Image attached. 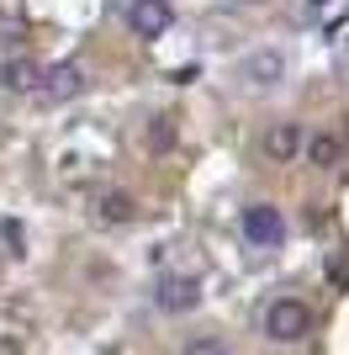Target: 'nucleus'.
<instances>
[{"mask_svg":"<svg viewBox=\"0 0 349 355\" xmlns=\"http://www.w3.org/2000/svg\"><path fill=\"white\" fill-rule=\"evenodd\" d=\"M307 329H312V308H307L302 297H276V302L265 308V334H270L276 345L307 340Z\"/></svg>","mask_w":349,"mask_h":355,"instance_id":"nucleus-1","label":"nucleus"},{"mask_svg":"<svg viewBox=\"0 0 349 355\" xmlns=\"http://www.w3.org/2000/svg\"><path fill=\"white\" fill-rule=\"evenodd\" d=\"M127 27L143 37V43H154V37H164V32L174 27V6L170 0H132L127 6Z\"/></svg>","mask_w":349,"mask_h":355,"instance_id":"nucleus-3","label":"nucleus"},{"mask_svg":"<svg viewBox=\"0 0 349 355\" xmlns=\"http://www.w3.org/2000/svg\"><path fill=\"white\" fill-rule=\"evenodd\" d=\"M307 6H312V11H323V6H334V0H307Z\"/></svg>","mask_w":349,"mask_h":355,"instance_id":"nucleus-12","label":"nucleus"},{"mask_svg":"<svg viewBox=\"0 0 349 355\" xmlns=\"http://www.w3.org/2000/svg\"><path fill=\"white\" fill-rule=\"evenodd\" d=\"M0 85H6V90H37V85H43V69H37V59H6Z\"/></svg>","mask_w":349,"mask_h":355,"instance_id":"nucleus-8","label":"nucleus"},{"mask_svg":"<svg viewBox=\"0 0 349 355\" xmlns=\"http://www.w3.org/2000/svg\"><path fill=\"white\" fill-rule=\"evenodd\" d=\"M154 302H159L164 313H190L202 302V286L190 282V276H164V282L154 286Z\"/></svg>","mask_w":349,"mask_h":355,"instance_id":"nucleus-6","label":"nucleus"},{"mask_svg":"<svg viewBox=\"0 0 349 355\" xmlns=\"http://www.w3.org/2000/svg\"><path fill=\"white\" fill-rule=\"evenodd\" d=\"M186 355H233L222 340H212V334H196V340L186 345Z\"/></svg>","mask_w":349,"mask_h":355,"instance_id":"nucleus-11","label":"nucleus"},{"mask_svg":"<svg viewBox=\"0 0 349 355\" xmlns=\"http://www.w3.org/2000/svg\"><path fill=\"white\" fill-rule=\"evenodd\" d=\"M43 101H53V106H64V101H74V96H85V69L80 64H53V69H43Z\"/></svg>","mask_w":349,"mask_h":355,"instance_id":"nucleus-4","label":"nucleus"},{"mask_svg":"<svg viewBox=\"0 0 349 355\" xmlns=\"http://www.w3.org/2000/svg\"><path fill=\"white\" fill-rule=\"evenodd\" d=\"M101 218H106V223H132V218H138V207H132L127 191H111V196L101 202Z\"/></svg>","mask_w":349,"mask_h":355,"instance_id":"nucleus-10","label":"nucleus"},{"mask_svg":"<svg viewBox=\"0 0 349 355\" xmlns=\"http://www.w3.org/2000/svg\"><path fill=\"white\" fill-rule=\"evenodd\" d=\"M238 74H244L249 85H280V80H286V53H280V48H254V53H249L244 64H238Z\"/></svg>","mask_w":349,"mask_h":355,"instance_id":"nucleus-5","label":"nucleus"},{"mask_svg":"<svg viewBox=\"0 0 349 355\" xmlns=\"http://www.w3.org/2000/svg\"><path fill=\"white\" fill-rule=\"evenodd\" d=\"M244 239L254 250H280V244H286V218H280V207H270V202L244 207Z\"/></svg>","mask_w":349,"mask_h":355,"instance_id":"nucleus-2","label":"nucleus"},{"mask_svg":"<svg viewBox=\"0 0 349 355\" xmlns=\"http://www.w3.org/2000/svg\"><path fill=\"white\" fill-rule=\"evenodd\" d=\"M302 154H307V164L334 170V164H339V138H334V133H312V138L302 144Z\"/></svg>","mask_w":349,"mask_h":355,"instance_id":"nucleus-9","label":"nucleus"},{"mask_svg":"<svg viewBox=\"0 0 349 355\" xmlns=\"http://www.w3.org/2000/svg\"><path fill=\"white\" fill-rule=\"evenodd\" d=\"M307 133L296 128V122H276L270 133H265V159H276V164H291L296 154H302Z\"/></svg>","mask_w":349,"mask_h":355,"instance_id":"nucleus-7","label":"nucleus"}]
</instances>
